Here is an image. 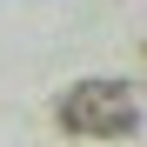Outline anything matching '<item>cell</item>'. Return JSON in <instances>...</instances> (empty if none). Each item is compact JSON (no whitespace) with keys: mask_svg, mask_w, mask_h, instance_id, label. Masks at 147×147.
<instances>
[{"mask_svg":"<svg viewBox=\"0 0 147 147\" xmlns=\"http://www.w3.org/2000/svg\"><path fill=\"white\" fill-rule=\"evenodd\" d=\"M54 120L67 134H80V140H127V134H140V100L120 80H74L67 94H60V107H54Z\"/></svg>","mask_w":147,"mask_h":147,"instance_id":"obj_1","label":"cell"}]
</instances>
